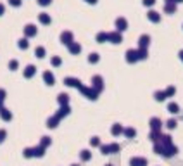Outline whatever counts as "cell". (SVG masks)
<instances>
[{
	"label": "cell",
	"instance_id": "6da1fadb",
	"mask_svg": "<svg viewBox=\"0 0 183 166\" xmlns=\"http://www.w3.org/2000/svg\"><path fill=\"white\" fill-rule=\"evenodd\" d=\"M36 33H38V30H36V26L35 24H26L24 26V35H26V38H31V37H36Z\"/></svg>",
	"mask_w": 183,
	"mask_h": 166
},
{
	"label": "cell",
	"instance_id": "7a4b0ae2",
	"mask_svg": "<svg viewBox=\"0 0 183 166\" xmlns=\"http://www.w3.org/2000/svg\"><path fill=\"white\" fill-rule=\"evenodd\" d=\"M124 30H128V21L124 19V17H118L116 19V31H124Z\"/></svg>",
	"mask_w": 183,
	"mask_h": 166
},
{
	"label": "cell",
	"instance_id": "3957f363",
	"mask_svg": "<svg viewBox=\"0 0 183 166\" xmlns=\"http://www.w3.org/2000/svg\"><path fill=\"white\" fill-rule=\"evenodd\" d=\"M60 42L66 43V45H71V43L74 42V40H73V33L71 31H62L60 33Z\"/></svg>",
	"mask_w": 183,
	"mask_h": 166
},
{
	"label": "cell",
	"instance_id": "277c9868",
	"mask_svg": "<svg viewBox=\"0 0 183 166\" xmlns=\"http://www.w3.org/2000/svg\"><path fill=\"white\" fill-rule=\"evenodd\" d=\"M109 42H112V43H121V42H123V37H121V33H119V31H111V33H109Z\"/></svg>",
	"mask_w": 183,
	"mask_h": 166
},
{
	"label": "cell",
	"instance_id": "5b68a950",
	"mask_svg": "<svg viewBox=\"0 0 183 166\" xmlns=\"http://www.w3.org/2000/svg\"><path fill=\"white\" fill-rule=\"evenodd\" d=\"M126 61H128V62H135V61H138V50L129 48L128 52H126Z\"/></svg>",
	"mask_w": 183,
	"mask_h": 166
},
{
	"label": "cell",
	"instance_id": "8992f818",
	"mask_svg": "<svg viewBox=\"0 0 183 166\" xmlns=\"http://www.w3.org/2000/svg\"><path fill=\"white\" fill-rule=\"evenodd\" d=\"M147 17H149V21H152V23H159L161 21V14L157 11H149L147 12Z\"/></svg>",
	"mask_w": 183,
	"mask_h": 166
},
{
	"label": "cell",
	"instance_id": "52a82bcc",
	"mask_svg": "<svg viewBox=\"0 0 183 166\" xmlns=\"http://www.w3.org/2000/svg\"><path fill=\"white\" fill-rule=\"evenodd\" d=\"M38 21L42 23V24H50L52 19H50V14H47V12H40V14H38Z\"/></svg>",
	"mask_w": 183,
	"mask_h": 166
},
{
	"label": "cell",
	"instance_id": "ba28073f",
	"mask_svg": "<svg viewBox=\"0 0 183 166\" xmlns=\"http://www.w3.org/2000/svg\"><path fill=\"white\" fill-rule=\"evenodd\" d=\"M149 43H150V37H149V35H142L140 40H138L140 48H147V47H149Z\"/></svg>",
	"mask_w": 183,
	"mask_h": 166
},
{
	"label": "cell",
	"instance_id": "9c48e42d",
	"mask_svg": "<svg viewBox=\"0 0 183 166\" xmlns=\"http://www.w3.org/2000/svg\"><path fill=\"white\" fill-rule=\"evenodd\" d=\"M35 73H36V68H35L33 64H29V66L24 68V73H22V75H24V78H31Z\"/></svg>",
	"mask_w": 183,
	"mask_h": 166
},
{
	"label": "cell",
	"instance_id": "30bf717a",
	"mask_svg": "<svg viewBox=\"0 0 183 166\" xmlns=\"http://www.w3.org/2000/svg\"><path fill=\"white\" fill-rule=\"evenodd\" d=\"M43 80H45L47 85H54L55 83V78H54V75H52L50 71H45V73H43Z\"/></svg>",
	"mask_w": 183,
	"mask_h": 166
},
{
	"label": "cell",
	"instance_id": "8fae6325",
	"mask_svg": "<svg viewBox=\"0 0 183 166\" xmlns=\"http://www.w3.org/2000/svg\"><path fill=\"white\" fill-rule=\"evenodd\" d=\"M0 118L4 119V121H11V119H12V113L9 111V109L4 107V109H0Z\"/></svg>",
	"mask_w": 183,
	"mask_h": 166
},
{
	"label": "cell",
	"instance_id": "7c38bea8",
	"mask_svg": "<svg viewBox=\"0 0 183 166\" xmlns=\"http://www.w3.org/2000/svg\"><path fill=\"white\" fill-rule=\"evenodd\" d=\"M67 47H69V52L71 54H80L81 52V45L78 42H73L71 45H67Z\"/></svg>",
	"mask_w": 183,
	"mask_h": 166
},
{
	"label": "cell",
	"instance_id": "4fadbf2b",
	"mask_svg": "<svg viewBox=\"0 0 183 166\" xmlns=\"http://www.w3.org/2000/svg\"><path fill=\"white\" fill-rule=\"evenodd\" d=\"M64 83H66V85H69V87H78V88L81 87V81L76 80V78H66Z\"/></svg>",
	"mask_w": 183,
	"mask_h": 166
},
{
	"label": "cell",
	"instance_id": "5bb4252c",
	"mask_svg": "<svg viewBox=\"0 0 183 166\" xmlns=\"http://www.w3.org/2000/svg\"><path fill=\"white\" fill-rule=\"evenodd\" d=\"M45 147H42V145H38V147H33V157H42L45 152Z\"/></svg>",
	"mask_w": 183,
	"mask_h": 166
},
{
	"label": "cell",
	"instance_id": "9a60e30c",
	"mask_svg": "<svg viewBox=\"0 0 183 166\" xmlns=\"http://www.w3.org/2000/svg\"><path fill=\"white\" fill-rule=\"evenodd\" d=\"M164 12L174 14V12H176V4H164Z\"/></svg>",
	"mask_w": 183,
	"mask_h": 166
},
{
	"label": "cell",
	"instance_id": "2e32d148",
	"mask_svg": "<svg viewBox=\"0 0 183 166\" xmlns=\"http://www.w3.org/2000/svg\"><path fill=\"white\" fill-rule=\"evenodd\" d=\"M17 47L21 48V50H26L28 47H29V43H28V38L24 37V38H21L19 42H17Z\"/></svg>",
	"mask_w": 183,
	"mask_h": 166
},
{
	"label": "cell",
	"instance_id": "e0dca14e",
	"mask_svg": "<svg viewBox=\"0 0 183 166\" xmlns=\"http://www.w3.org/2000/svg\"><path fill=\"white\" fill-rule=\"evenodd\" d=\"M105 40H109V33H105V31H100V33H97V42H98V43L105 42Z\"/></svg>",
	"mask_w": 183,
	"mask_h": 166
},
{
	"label": "cell",
	"instance_id": "ac0fdd59",
	"mask_svg": "<svg viewBox=\"0 0 183 166\" xmlns=\"http://www.w3.org/2000/svg\"><path fill=\"white\" fill-rule=\"evenodd\" d=\"M147 161L145 159H140V157H135V159H131V166H145Z\"/></svg>",
	"mask_w": 183,
	"mask_h": 166
},
{
	"label": "cell",
	"instance_id": "d6986e66",
	"mask_svg": "<svg viewBox=\"0 0 183 166\" xmlns=\"http://www.w3.org/2000/svg\"><path fill=\"white\" fill-rule=\"evenodd\" d=\"M35 55H36V57H40V59H42V57H45V48H43L42 45H38V47L35 48Z\"/></svg>",
	"mask_w": 183,
	"mask_h": 166
},
{
	"label": "cell",
	"instance_id": "ffe728a7",
	"mask_svg": "<svg viewBox=\"0 0 183 166\" xmlns=\"http://www.w3.org/2000/svg\"><path fill=\"white\" fill-rule=\"evenodd\" d=\"M57 123H59V118H57V116H54V118H50L49 121H47V126H49V128H55V126H57Z\"/></svg>",
	"mask_w": 183,
	"mask_h": 166
},
{
	"label": "cell",
	"instance_id": "44dd1931",
	"mask_svg": "<svg viewBox=\"0 0 183 166\" xmlns=\"http://www.w3.org/2000/svg\"><path fill=\"white\" fill-rule=\"evenodd\" d=\"M93 85L97 90H102V78L100 76H93Z\"/></svg>",
	"mask_w": 183,
	"mask_h": 166
},
{
	"label": "cell",
	"instance_id": "7402d4cb",
	"mask_svg": "<svg viewBox=\"0 0 183 166\" xmlns=\"http://www.w3.org/2000/svg\"><path fill=\"white\" fill-rule=\"evenodd\" d=\"M67 113H69V107H67V106H62V107H60V111H59V113H57V114H55V116H57V118H62V116H66V114H67Z\"/></svg>",
	"mask_w": 183,
	"mask_h": 166
},
{
	"label": "cell",
	"instance_id": "603a6c76",
	"mask_svg": "<svg viewBox=\"0 0 183 166\" xmlns=\"http://www.w3.org/2000/svg\"><path fill=\"white\" fill-rule=\"evenodd\" d=\"M17 66H19V62H17L16 59L9 61V69H11V71H16V69H17Z\"/></svg>",
	"mask_w": 183,
	"mask_h": 166
},
{
	"label": "cell",
	"instance_id": "cb8c5ba5",
	"mask_svg": "<svg viewBox=\"0 0 183 166\" xmlns=\"http://www.w3.org/2000/svg\"><path fill=\"white\" fill-rule=\"evenodd\" d=\"M150 125H152V128H154V130H159V128H161V121H159L157 118H154V119H152V121H150Z\"/></svg>",
	"mask_w": 183,
	"mask_h": 166
},
{
	"label": "cell",
	"instance_id": "d4e9b609",
	"mask_svg": "<svg viewBox=\"0 0 183 166\" xmlns=\"http://www.w3.org/2000/svg\"><path fill=\"white\" fill-rule=\"evenodd\" d=\"M57 101H59L62 106H66V104H67V95H66V94H60V95L57 97Z\"/></svg>",
	"mask_w": 183,
	"mask_h": 166
},
{
	"label": "cell",
	"instance_id": "484cf974",
	"mask_svg": "<svg viewBox=\"0 0 183 166\" xmlns=\"http://www.w3.org/2000/svg\"><path fill=\"white\" fill-rule=\"evenodd\" d=\"M138 59H147V48H138Z\"/></svg>",
	"mask_w": 183,
	"mask_h": 166
},
{
	"label": "cell",
	"instance_id": "4316f807",
	"mask_svg": "<svg viewBox=\"0 0 183 166\" xmlns=\"http://www.w3.org/2000/svg\"><path fill=\"white\" fill-rule=\"evenodd\" d=\"M50 62H52V64H54V66H60V62H62V61H60V57H57V55H54V57L50 59Z\"/></svg>",
	"mask_w": 183,
	"mask_h": 166
},
{
	"label": "cell",
	"instance_id": "83f0119b",
	"mask_svg": "<svg viewBox=\"0 0 183 166\" xmlns=\"http://www.w3.org/2000/svg\"><path fill=\"white\" fill-rule=\"evenodd\" d=\"M40 145H42V147H47V145H50V139H49V137H42V142H40Z\"/></svg>",
	"mask_w": 183,
	"mask_h": 166
},
{
	"label": "cell",
	"instance_id": "f1b7e54d",
	"mask_svg": "<svg viewBox=\"0 0 183 166\" xmlns=\"http://www.w3.org/2000/svg\"><path fill=\"white\" fill-rule=\"evenodd\" d=\"M22 156H24V157H33V149H29V147L24 149L22 150Z\"/></svg>",
	"mask_w": 183,
	"mask_h": 166
},
{
	"label": "cell",
	"instance_id": "f546056e",
	"mask_svg": "<svg viewBox=\"0 0 183 166\" xmlns=\"http://www.w3.org/2000/svg\"><path fill=\"white\" fill-rule=\"evenodd\" d=\"M142 4L145 7H152V5H156V0H142Z\"/></svg>",
	"mask_w": 183,
	"mask_h": 166
},
{
	"label": "cell",
	"instance_id": "4dcf8cb0",
	"mask_svg": "<svg viewBox=\"0 0 183 166\" xmlns=\"http://www.w3.org/2000/svg\"><path fill=\"white\" fill-rule=\"evenodd\" d=\"M36 2H38L42 7H47V5H50V4H52V0H36Z\"/></svg>",
	"mask_w": 183,
	"mask_h": 166
},
{
	"label": "cell",
	"instance_id": "1f68e13d",
	"mask_svg": "<svg viewBox=\"0 0 183 166\" xmlns=\"http://www.w3.org/2000/svg\"><path fill=\"white\" fill-rule=\"evenodd\" d=\"M9 4H11L12 7H19L22 4V0H9Z\"/></svg>",
	"mask_w": 183,
	"mask_h": 166
},
{
	"label": "cell",
	"instance_id": "d6a6232c",
	"mask_svg": "<svg viewBox=\"0 0 183 166\" xmlns=\"http://www.w3.org/2000/svg\"><path fill=\"white\" fill-rule=\"evenodd\" d=\"M88 61H90V62H97V61H98V54H90Z\"/></svg>",
	"mask_w": 183,
	"mask_h": 166
},
{
	"label": "cell",
	"instance_id": "836d02e7",
	"mask_svg": "<svg viewBox=\"0 0 183 166\" xmlns=\"http://www.w3.org/2000/svg\"><path fill=\"white\" fill-rule=\"evenodd\" d=\"M112 133H114V135L121 133V126H119V125H114V126H112Z\"/></svg>",
	"mask_w": 183,
	"mask_h": 166
},
{
	"label": "cell",
	"instance_id": "e575fe53",
	"mask_svg": "<svg viewBox=\"0 0 183 166\" xmlns=\"http://www.w3.org/2000/svg\"><path fill=\"white\" fill-rule=\"evenodd\" d=\"M5 137H7V132H5V130H0V144L5 140Z\"/></svg>",
	"mask_w": 183,
	"mask_h": 166
},
{
	"label": "cell",
	"instance_id": "d590c367",
	"mask_svg": "<svg viewBox=\"0 0 183 166\" xmlns=\"http://www.w3.org/2000/svg\"><path fill=\"white\" fill-rule=\"evenodd\" d=\"M81 159H90V152H88V150H83V152H81Z\"/></svg>",
	"mask_w": 183,
	"mask_h": 166
},
{
	"label": "cell",
	"instance_id": "8d00e7d4",
	"mask_svg": "<svg viewBox=\"0 0 183 166\" xmlns=\"http://www.w3.org/2000/svg\"><path fill=\"white\" fill-rule=\"evenodd\" d=\"M169 111L171 113H178V106L176 104H169Z\"/></svg>",
	"mask_w": 183,
	"mask_h": 166
},
{
	"label": "cell",
	"instance_id": "74e56055",
	"mask_svg": "<svg viewBox=\"0 0 183 166\" xmlns=\"http://www.w3.org/2000/svg\"><path fill=\"white\" fill-rule=\"evenodd\" d=\"M0 101L2 102L5 101V90H4V88H0Z\"/></svg>",
	"mask_w": 183,
	"mask_h": 166
},
{
	"label": "cell",
	"instance_id": "f35d334b",
	"mask_svg": "<svg viewBox=\"0 0 183 166\" xmlns=\"http://www.w3.org/2000/svg\"><path fill=\"white\" fill-rule=\"evenodd\" d=\"M126 135H128V137H133V135H135V130H133V128H128V130H126Z\"/></svg>",
	"mask_w": 183,
	"mask_h": 166
},
{
	"label": "cell",
	"instance_id": "ab89813d",
	"mask_svg": "<svg viewBox=\"0 0 183 166\" xmlns=\"http://www.w3.org/2000/svg\"><path fill=\"white\" fill-rule=\"evenodd\" d=\"M167 126H169V128H174V126H176V121H174V119L167 121Z\"/></svg>",
	"mask_w": 183,
	"mask_h": 166
},
{
	"label": "cell",
	"instance_id": "60d3db41",
	"mask_svg": "<svg viewBox=\"0 0 183 166\" xmlns=\"http://www.w3.org/2000/svg\"><path fill=\"white\" fill-rule=\"evenodd\" d=\"M156 99H157V101H162V99H164V94L157 92V94H156Z\"/></svg>",
	"mask_w": 183,
	"mask_h": 166
},
{
	"label": "cell",
	"instance_id": "b9f144b4",
	"mask_svg": "<svg viewBox=\"0 0 183 166\" xmlns=\"http://www.w3.org/2000/svg\"><path fill=\"white\" fill-rule=\"evenodd\" d=\"M150 139H152V140H159V133H157V132H154V133L150 135Z\"/></svg>",
	"mask_w": 183,
	"mask_h": 166
},
{
	"label": "cell",
	"instance_id": "7bdbcfd3",
	"mask_svg": "<svg viewBox=\"0 0 183 166\" xmlns=\"http://www.w3.org/2000/svg\"><path fill=\"white\" fill-rule=\"evenodd\" d=\"M4 12H5V5H4V4H0V16H4Z\"/></svg>",
	"mask_w": 183,
	"mask_h": 166
},
{
	"label": "cell",
	"instance_id": "ee69618b",
	"mask_svg": "<svg viewBox=\"0 0 183 166\" xmlns=\"http://www.w3.org/2000/svg\"><path fill=\"white\" fill-rule=\"evenodd\" d=\"M167 95H173V94H174V88H173V87H169V88H167V92H166Z\"/></svg>",
	"mask_w": 183,
	"mask_h": 166
},
{
	"label": "cell",
	"instance_id": "f6af8a7d",
	"mask_svg": "<svg viewBox=\"0 0 183 166\" xmlns=\"http://www.w3.org/2000/svg\"><path fill=\"white\" fill-rule=\"evenodd\" d=\"M92 145H98V139H92Z\"/></svg>",
	"mask_w": 183,
	"mask_h": 166
},
{
	"label": "cell",
	"instance_id": "bcb514c9",
	"mask_svg": "<svg viewBox=\"0 0 183 166\" xmlns=\"http://www.w3.org/2000/svg\"><path fill=\"white\" fill-rule=\"evenodd\" d=\"M85 2H88V4H92V5H95V4H97V0H85Z\"/></svg>",
	"mask_w": 183,
	"mask_h": 166
},
{
	"label": "cell",
	"instance_id": "7dc6e473",
	"mask_svg": "<svg viewBox=\"0 0 183 166\" xmlns=\"http://www.w3.org/2000/svg\"><path fill=\"white\" fill-rule=\"evenodd\" d=\"M180 59L183 61V50H180Z\"/></svg>",
	"mask_w": 183,
	"mask_h": 166
},
{
	"label": "cell",
	"instance_id": "c3c4849f",
	"mask_svg": "<svg viewBox=\"0 0 183 166\" xmlns=\"http://www.w3.org/2000/svg\"><path fill=\"white\" fill-rule=\"evenodd\" d=\"M0 109H4V106H2V101H0Z\"/></svg>",
	"mask_w": 183,
	"mask_h": 166
},
{
	"label": "cell",
	"instance_id": "681fc988",
	"mask_svg": "<svg viewBox=\"0 0 183 166\" xmlns=\"http://www.w3.org/2000/svg\"><path fill=\"white\" fill-rule=\"evenodd\" d=\"M180 2H183V0H176V4H180Z\"/></svg>",
	"mask_w": 183,
	"mask_h": 166
},
{
	"label": "cell",
	"instance_id": "f907efd6",
	"mask_svg": "<svg viewBox=\"0 0 183 166\" xmlns=\"http://www.w3.org/2000/svg\"><path fill=\"white\" fill-rule=\"evenodd\" d=\"M73 166H76V164H73Z\"/></svg>",
	"mask_w": 183,
	"mask_h": 166
}]
</instances>
